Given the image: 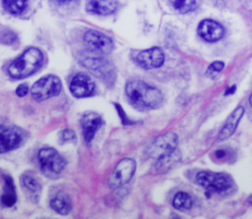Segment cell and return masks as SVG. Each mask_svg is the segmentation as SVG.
I'll use <instances>...</instances> for the list:
<instances>
[{
    "label": "cell",
    "mask_w": 252,
    "mask_h": 219,
    "mask_svg": "<svg viewBox=\"0 0 252 219\" xmlns=\"http://www.w3.org/2000/svg\"><path fill=\"white\" fill-rule=\"evenodd\" d=\"M71 93L76 97L91 96L94 91V82L84 74H78L70 82L69 85Z\"/></svg>",
    "instance_id": "obj_11"
},
{
    "label": "cell",
    "mask_w": 252,
    "mask_h": 219,
    "mask_svg": "<svg viewBox=\"0 0 252 219\" xmlns=\"http://www.w3.org/2000/svg\"><path fill=\"white\" fill-rule=\"evenodd\" d=\"M28 92H29V86H28V84H26V83L20 84V85L17 87V89H16V94H17L18 96H20V97L26 96V95L28 94Z\"/></svg>",
    "instance_id": "obj_26"
},
{
    "label": "cell",
    "mask_w": 252,
    "mask_h": 219,
    "mask_svg": "<svg viewBox=\"0 0 252 219\" xmlns=\"http://www.w3.org/2000/svg\"><path fill=\"white\" fill-rule=\"evenodd\" d=\"M125 92L129 101L139 109L158 108L163 99L159 89L137 80L127 82Z\"/></svg>",
    "instance_id": "obj_1"
},
{
    "label": "cell",
    "mask_w": 252,
    "mask_h": 219,
    "mask_svg": "<svg viewBox=\"0 0 252 219\" xmlns=\"http://www.w3.org/2000/svg\"><path fill=\"white\" fill-rule=\"evenodd\" d=\"M50 206L55 212L66 215L69 214L72 209V202L65 192H60L52 197L50 200Z\"/></svg>",
    "instance_id": "obj_17"
},
{
    "label": "cell",
    "mask_w": 252,
    "mask_h": 219,
    "mask_svg": "<svg viewBox=\"0 0 252 219\" xmlns=\"http://www.w3.org/2000/svg\"><path fill=\"white\" fill-rule=\"evenodd\" d=\"M180 153L175 149L173 152L158 159V162L157 164V168L158 172H164L167 171L171 166H173L177 161L180 160Z\"/></svg>",
    "instance_id": "obj_19"
},
{
    "label": "cell",
    "mask_w": 252,
    "mask_h": 219,
    "mask_svg": "<svg viewBox=\"0 0 252 219\" xmlns=\"http://www.w3.org/2000/svg\"><path fill=\"white\" fill-rule=\"evenodd\" d=\"M223 67H224V63H223V62L215 61V62H213V63L209 66V68H208V70H207V75H208V76L212 75V77H214V74L220 73V72L223 69Z\"/></svg>",
    "instance_id": "obj_24"
},
{
    "label": "cell",
    "mask_w": 252,
    "mask_h": 219,
    "mask_svg": "<svg viewBox=\"0 0 252 219\" xmlns=\"http://www.w3.org/2000/svg\"><path fill=\"white\" fill-rule=\"evenodd\" d=\"M249 101H250V104H251V106H252V94L250 95V98H249Z\"/></svg>",
    "instance_id": "obj_29"
},
{
    "label": "cell",
    "mask_w": 252,
    "mask_h": 219,
    "mask_svg": "<svg viewBox=\"0 0 252 219\" xmlns=\"http://www.w3.org/2000/svg\"><path fill=\"white\" fill-rule=\"evenodd\" d=\"M21 181H22V185L25 190H27L31 194L37 196V194L40 192L41 186H40L39 182L32 175L26 173L22 176Z\"/></svg>",
    "instance_id": "obj_20"
},
{
    "label": "cell",
    "mask_w": 252,
    "mask_h": 219,
    "mask_svg": "<svg viewBox=\"0 0 252 219\" xmlns=\"http://www.w3.org/2000/svg\"><path fill=\"white\" fill-rule=\"evenodd\" d=\"M75 139H76V136H75V133L72 130H64L61 133V140L63 142L74 141Z\"/></svg>",
    "instance_id": "obj_25"
},
{
    "label": "cell",
    "mask_w": 252,
    "mask_h": 219,
    "mask_svg": "<svg viewBox=\"0 0 252 219\" xmlns=\"http://www.w3.org/2000/svg\"><path fill=\"white\" fill-rule=\"evenodd\" d=\"M84 41L87 47L94 53L107 54L114 48L112 39L97 30H88L84 35Z\"/></svg>",
    "instance_id": "obj_8"
},
{
    "label": "cell",
    "mask_w": 252,
    "mask_h": 219,
    "mask_svg": "<svg viewBox=\"0 0 252 219\" xmlns=\"http://www.w3.org/2000/svg\"><path fill=\"white\" fill-rule=\"evenodd\" d=\"M75 1H78V0H53V2L58 6H66Z\"/></svg>",
    "instance_id": "obj_27"
},
{
    "label": "cell",
    "mask_w": 252,
    "mask_h": 219,
    "mask_svg": "<svg viewBox=\"0 0 252 219\" xmlns=\"http://www.w3.org/2000/svg\"><path fill=\"white\" fill-rule=\"evenodd\" d=\"M248 203H249V204L252 206V194H251V195L248 197Z\"/></svg>",
    "instance_id": "obj_28"
},
{
    "label": "cell",
    "mask_w": 252,
    "mask_h": 219,
    "mask_svg": "<svg viewBox=\"0 0 252 219\" xmlns=\"http://www.w3.org/2000/svg\"><path fill=\"white\" fill-rule=\"evenodd\" d=\"M178 137L174 133H165L156 137L148 146L147 154L151 158L159 159L176 149Z\"/></svg>",
    "instance_id": "obj_5"
},
{
    "label": "cell",
    "mask_w": 252,
    "mask_h": 219,
    "mask_svg": "<svg viewBox=\"0 0 252 219\" xmlns=\"http://www.w3.org/2000/svg\"><path fill=\"white\" fill-rule=\"evenodd\" d=\"M136 61L138 65L144 69H155L163 64L164 55L160 48L152 47L150 49L141 51L137 55Z\"/></svg>",
    "instance_id": "obj_10"
},
{
    "label": "cell",
    "mask_w": 252,
    "mask_h": 219,
    "mask_svg": "<svg viewBox=\"0 0 252 219\" xmlns=\"http://www.w3.org/2000/svg\"><path fill=\"white\" fill-rule=\"evenodd\" d=\"M3 178H4L5 185H4V192L1 196V202L3 205L10 207L14 205L17 200L15 185L13 183V179L10 176L4 175Z\"/></svg>",
    "instance_id": "obj_18"
},
{
    "label": "cell",
    "mask_w": 252,
    "mask_h": 219,
    "mask_svg": "<svg viewBox=\"0 0 252 219\" xmlns=\"http://www.w3.org/2000/svg\"><path fill=\"white\" fill-rule=\"evenodd\" d=\"M23 135L15 127L0 125V153L13 150L20 146Z\"/></svg>",
    "instance_id": "obj_9"
},
{
    "label": "cell",
    "mask_w": 252,
    "mask_h": 219,
    "mask_svg": "<svg viewBox=\"0 0 252 219\" xmlns=\"http://www.w3.org/2000/svg\"><path fill=\"white\" fill-rule=\"evenodd\" d=\"M84 65L93 71V73L96 76L101 78L103 81L112 79V69L109 64H107L106 61L102 59L93 58V59H87L84 61Z\"/></svg>",
    "instance_id": "obj_14"
},
{
    "label": "cell",
    "mask_w": 252,
    "mask_h": 219,
    "mask_svg": "<svg viewBox=\"0 0 252 219\" xmlns=\"http://www.w3.org/2000/svg\"><path fill=\"white\" fill-rule=\"evenodd\" d=\"M43 55L38 48H28L8 67V73L13 79H23L33 74L41 65Z\"/></svg>",
    "instance_id": "obj_2"
},
{
    "label": "cell",
    "mask_w": 252,
    "mask_h": 219,
    "mask_svg": "<svg viewBox=\"0 0 252 219\" xmlns=\"http://www.w3.org/2000/svg\"><path fill=\"white\" fill-rule=\"evenodd\" d=\"M198 34L206 41L215 42L220 40L224 34L221 25L213 20H203L198 26Z\"/></svg>",
    "instance_id": "obj_12"
},
{
    "label": "cell",
    "mask_w": 252,
    "mask_h": 219,
    "mask_svg": "<svg viewBox=\"0 0 252 219\" xmlns=\"http://www.w3.org/2000/svg\"><path fill=\"white\" fill-rule=\"evenodd\" d=\"M136 170V162L132 158H123L115 166L108 179V185L111 189L119 188L128 183Z\"/></svg>",
    "instance_id": "obj_7"
},
{
    "label": "cell",
    "mask_w": 252,
    "mask_h": 219,
    "mask_svg": "<svg viewBox=\"0 0 252 219\" xmlns=\"http://www.w3.org/2000/svg\"><path fill=\"white\" fill-rule=\"evenodd\" d=\"M38 162L42 173L48 178L58 177L66 165L65 159L51 147H44L39 150Z\"/></svg>",
    "instance_id": "obj_3"
},
{
    "label": "cell",
    "mask_w": 252,
    "mask_h": 219,
    "mask_svg": "<svg viewBox=\"0 0 252 219\" xmlns=\"http://www.w3.org/2000/svg\"><path fill=\"white\" fill-rule=\"evenodd\" d=\"M101 124H102V119L97 113L89 112L82 117L81 127H82L85 141L87 143H90L93 140L96 131L99 129Z\"/></svg>",
    "instance_id": "obj_13"
},
{
    "label": "cell",
    "mask_w": 252,
    "mask_h": 219,
    "mask_svg": "<svg viewBox=\"0 0 252 219\" xmlns=\"http://www.w3.org/2000/svg\"><path fill=\"white\" fill-rule=\"evenodd\" d=\"M245 109L242 106H238L227 118L226 122L224 123L223 127L221 128L220 135H219V138L220 140H223L227 137H229L235 131L240 119L242 118V116L244 115Z\"/></svg>",
    "instance_id": "obj_15"
},
{
    "label": "cell",
    "mask_w": 252,
    "mask_h": 219,
    "mask_svg": "<svg viewBox=\"0 0 252 219\" xmlns=\"http://www.w3.org/2000/svg\"><path fill=\"white\" fill-rule=\"evenodd\" d=\"M172 204L178 210H187V209L191 208V206L193 204V200H192V197L188 193L179 192L174 195Z\"/></svg>",
    "instance_id": "obj_21"
},
{
    "label": "cell",
    "mask_w": 252,
    "mask_h": 219,
    "mask_svg": "<svg viewBox=\"0 0 252 219\" xmlns=\"http://www.w3.org/2000/svg\"><path fill=\"white\" fill-rule=\"evenodd\" d=\"M196 182L213 192H222L231 187V181L226 175L211 171L199 172L196 176Z\"/></svg>",
    "instance_id": "obj_6"
},
{
    "label": "cell",
    "mask_w": 252,
    "mask_h": 219,
    "mask_svg": "<svg viewBox=\"0 0 252 219\" xmlns=\"http://www.w3.org/2000/svg\"><path fill=\"white\" fill-rule=\"evenodd\" d=\"M173 9L181 14L192 11L196 6V0H169Z\"/></svg>",
    "instance_id": "obj_23"
},
{
    "label": "cell",
    "mask_w": 252,
    "mask_h": 219,
    "mask_svg": "<svg viewBox=\"0 0 252 219\" xmlns=\"http://www.w3.org/2000/svg\"><path fill=\"white\" fill-rule=\"evenodd\" d=\"M4 9L14 15L21 14L27 7V0H3Z\"/></svg>",
    "instance_id": "obj_22"
},
{
    "label": "cell",
    "mask_w": 252,
    "mask_h": 219,
    "mask_svg": "<svg viewBox=\"0 0 252 219\" xmlns=\"http://www.w3.org/2000/svg\"><path fill=\"white\" fill-rule=\"evenodd\" d=\"M117 8L116 0H88L86 9L88 12L97 15L112 14Z\"/></svg>",
    "instance_id": "obj_16"
},
{
    "label": "cell",
    "mask_w": 252,
    "mask_h": 219,
    "mask_svg": "<svg viewBox=\"0 0 252 219\" xmlns=\"http://www.w3.org/2000/svg\"><path fill=\"white\" fill-rule=\"evenodd\" d=\"M61 87L62 84L59 78L53 75H47L33 83L31 93L36 101H42L58 95Z\"/></svg>",
    "instance_id": "obj_4"
}]
</instances>
